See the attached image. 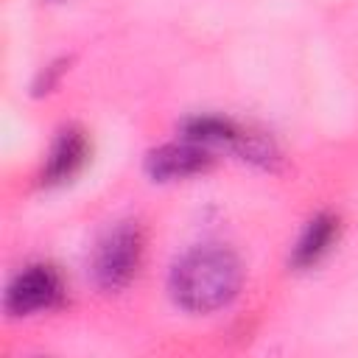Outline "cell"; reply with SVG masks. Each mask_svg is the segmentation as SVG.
Listing matches in <instances>:
<instances>
[{"label": "cell", "mask_w": 358, "mask_h": 358, "mask_svg": "<svg viewBox=\"0 0 358 358\" xmlns=\"http://www.w3.org/2000/svg\"><path fill=\"white\" fill-rule=\"evenodd\" d=\"M241 288V263L224 246H199L171 271L173 299L196 313L224 308Z\"/></svg>", "instance_id": "obj_1"}, {"label": "cell", "mask_w": 358, "mask_h": 358, "mask_svg": "<svg viewBox=\"0 0 358 358\" xmlns=\"http://www.w3.org/2000/svg\"><path fill=\"white\" fill-rule=\"evenodd\" d=\"M62 296V280L50 266H31L20 271L8 291H6V310L8 313H34L42 308H50Z\"/></svg>", "instance_id": "obj_3"}, {"label": "cell", "mask_w": 358, "mask_h": 358, "mask_svg": "<svg viewBox=\"0 0 358 358\" xmlns=\"http://www.w3.org/2000/svg\"><path fill=\"white\" fill-rule=\"evenodd\" d=\"M87 154V143L81 137V131L70 129V131H62L59 140L53 143L50 154H48V162L42 168V179L45 182H62L67 179L84 159Z\"/></svg>", "instance_id": "obj_5"}, {"label": "cell", "mask_w": 358, "mask_h": 358, "mask_svg": "<svg viewBox=\"0 0 358 358\" xmlns=\"http://www.w3.org/2000/svg\"><path fill=\"white\" fill-rule=\"evenodd\" d=\"M333 235H336V221L330 215L313 218L308 224L305 235L299 238L296 249H294V266H310V263H316L324 255V249L330 246Z\"/></svg>", "instance_id": "obj_6"}, {"label": "cell", "mask_w": 358, "mask_h": 358, "mask_svg": "<svg viewBox=\"0 0 358 358\" xmlns=\"http://www.w3.org/2000/svg\"><path fill=\"white\" fill-rule=\"evenodd\" d=\"M140 252H143V238L134 224H120L115 227L95 249L92 257V274L103 288H120L126 285L137 266H140Z\"/></svg>", "instance_id": "obj_2"}, {"label": "cell", "mask_w": 358, "mask_h": 358, "mask_svg": "<svg viewBox=\"0 0 358 358\" xmlns=\"http://www.w3.org/2000/svg\"><path fill=\"white\" fill-rule=\"evenodd\" d=\"M210 165V154L204 148H199L193 140L190 143H171L157 148L148 157V171L157 179H179V176H190L199 173Z\"/></svg>", "instance_id": "obj_4"}]
</instances>
